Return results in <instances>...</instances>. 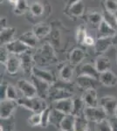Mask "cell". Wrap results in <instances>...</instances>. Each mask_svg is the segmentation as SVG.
<instances>
[{"instance_id":"obj_20","label":"cell","mask_w":117,"mask_h":131,"mask_svg":"<svg viewBox=\"0 0 117 131\" xmlns=\"http://www.w3.org/2000/svg\"><path fill=\"white\" fill-rule=\"evenodd\" d=\"M66 12L72 18H80L84 15L85 12V4L81 1H79L77 3L72 5L70 7L66 9Z\"/></svg>"},{"instance_id":"obj_2","label":"cell","mask_w":117,"mask_h":131,"mask_svg":"<svg viewBox=\"0 0 117 131\" xmlns=\"http://www.w3.org/2000/svg\"><path fill=\"white\" fill-rule=\"evenodd\" d=\"M33 58H34V61H36V62L39 63L41 66L54 64V63L57 62V60H58L54 47L48 42L45 43L37 51V52L33 56Z\"/></svg>"},{"instance_id":"obj_6","label":"cell","mask_w":117,"mask_h":131,"mask_svg":"<svg viewBox=\"0 0 117 131\" xmlns=\"http://www.w3.org/2000/svg\"><path fill=\"white\" fill-rule=\"evenodd\" d=\"M1 106H0V117L1 119H7L12 117V114L15 109L17 108L18 103L17 101L5 99L1 101Z\"/></svg>"},{"instance_id":"obj_44","label":"cell","mask_w":117,"mask_h":131,"mask_svg":"<svg viewBox=\"0 0 117 131\" xmlns=\"http://www.w3.org/2000/svg\"><path fill=\"white\" fill-rule=\"evenodd\" d=\"M95 41H96V39H93L92 36L88 35L86 37V39H85L84 42H83V45L88 46H94Z\"/></svg>"},{"instance_id":"obj_41","label":"cell","mask_w":117,"mask_h":131,"mask_svg":"<svg viewBox=\"0 0 117 131\" xmlns=\"http://www.w3.org/2000/svg\"><path fill=\"white\" fill-rule=\"evenodd\" d=\"M104 7L106 10L117 13V0H104Z\"/></svg>"},{"instance_id":"obj_24","label":"cell","mask_w":117,"mask_h":131,"mask_svg":"<svg viewBox=\"0 0 117 131\" xmlns=\"http://www.w3.org/2000/svg\"><path fill=\"white\" fill-rule=\"evenodd\" d=\"M18 39H19L21 41L24 42L26 46H28L31 49L35 48L36 46H37L38 41L39 40L33 31H25V32L23 33V34L21 35Z\"/></svg>"},{"instance_id":"obj_27","label":"cell","mask_w":117,"mask_h":131,"mask_svg":"<svg viewBox=\"0 0 117 131\" xmlns=\"http://www.w3.org/2000/svg\"><path fill=\"white\" fill-rule=\"evenodd\" d=\"M59 76H60L61 81L71 82L73 76V66L64 65L59 70Z\"/></svg>"},{"instance_id":"obj_47","label":"cell","mask_w":117,"mask_h":131,"mask_svg":"<svg viewBox=\"0 0 117 131\" xmlns=\"http://www.w3.org/2000/svg\"><path fill=\"white\" fill-rule=\"evenodd\" d=\"M112 44L115 49H117V31L115 32V34L112 37Z\"/></svg>"},{"instance_id":"obj_16","label":"cell","mask_w":117,"mask_h":131,"mask_svg":"<svg viewBox=\"0 0 117 131\" xmlns=\"http://www.w3.org/2000/svg\"><path fill=\"white\" fill-rule=\"evenodd\" d=\"M93 46H94V51L97 54H99V55L103 54L104 52H107L111 46H113L112 37L97 38Z\"/></svg>"},{"instance_id":"obj_34","label":"cell","mask_w":117,"mask_h":131,"mask_svg":"<svg viewBox=\"0 0 117 131\" xmlns=\"http://www.w3.org/2000/svg\"><path fill=\"white\" fill-rule=\"evenodd\" d=\"M29 8L28 6V2L27 0H18V5H16V7L13 8V12L16 15H22L24 14L27 9Z\"/></svg>"},{"instance_id":"obj_46","label":"cell","mask_w":117,"mask_h":131,"mask_svg":"<svg viewBox=\"0 0 117 131\" xmlns=\"http://www.w3.org/2000/svg\"><path fill=\"white\" fill-rule=\"evenodd\" d=\"M7 26V18H5V17H2L1 18H0V28L2 29H5L6 28Z\"/></svg>"},{"instance_id":"obj_12","label":"cell","mask_w":117,"mask_h":131,"mask_svg":"<svg viewBox=\"0 0 117 131\" xmlns=\"http://www.w3.org/2000/svg\"><path fill=\"white\" fill-rule=\"evenodd\" d=\"M21 60V68L24 71L25 74L31 75L33 73V69L34 67L33 63H34V58L33 55L30 52V50L28 52L19 55Z\"/></svg>"},{"instance_id":"obj_51","label":"cell","mask_w":117,"mask_h":131,"mask_svg":"<svg viewBox=\"0 0 117 131\" xmlns=\"http://www.w3.org/2000/svg\"><path fill=\"white\" fill-rule=\"evenodd\" d=\"M0 1H1V3H3V2L5 1V0H0Z\"/></svg>"},{"instance_id":"obj_38","label":"cell","mask_w":117,"mask_h":131,"mask_svg":"<svg viewBox=\"0 0 117 131\" xmlns=\"http://www.w3.org/2000/svg\"><path fill=\"white\" fill-rule=\"evenodd\" d=\"M28 123L31 127L40 126L41 125V112L33 113L28 118Z\"/></svg>"},{"instance_id":"obj_48","label":"cell","mask_w":117,"mask_h":131,"mask_svg":"<svg viewBox=\"0 0 117 131\" xmlns=\"http://www.w3.org/2000/svg\"><path fill=\"white\" fill-rule=\"evenodd\" d=\"M79 1H81V0H67V5H66V6H67V8H68L72 5H73V4H75V3H77V2H79ZM67 8H66V9H67Z\"/></svg>"},{"instance_id":"obj_23","label":"cell","mask_w":117,"mask_h":131,"mask_svg":"<svg viewBox=\"0 0 117 131\" xmlns=\"http://www.w3.org/2000/svg\"><path fill=\"white\" fill-rule=\"evenodd\" d=\"M73 111H72V115L75 117L84 115V112L86 109V104L83 100L82 97H75L73 99Z\"/></svg>"},{"instance_id":"obj_35","label":"cell","mask_w":117,"mask_h":131,"mask_svg":"<svg viewBox=\"0 0 117 131\" xmlns=\"http://www.w3.org/2000/svg\"><path fill=\"white\" fill-rule=\"evenodd\" d=\"M14 122L12 117L7 119H1L0 131H14Z\"/></svg>"},{"instance_id":"obj_10","label":"cell","mask_w":117,"mask_h":131,"mask_svg":"<svg viewBox=\"0 0 117 131\" xmlns=\"http://www.w3.org/2000/svg\"><path fill=\"white\" fill-rule=\"evenodd\" d=\"M100 106L107 112L108 115H114L117 108V99L114 96H103L100 100Z\"/></svg>"},{"instance_id":"obj_14","label":"cell","mask_w":117,"mask_h":131,"mask_svg":"<svg viewBox=\"0 0 117 131\" xmlns=\"http://www.w3.org/2000/svg\"><path fill=\"white\" fill-rule=\"evenodd\" d=\"M99 81L101 85L112 88L117 85V75L111 70H108L100 73Z\"/></svg>"},{"instance_id":"obj_26","label":"cell","mask_w":117,"mask_h":131,"mask_svg":"<svg viewBox=\"0 0 117 131\" xmlns=\"http://www.w3.org/2000/svg\"><path fill=\"white\" fill-rule=\"evenodd\" d=\"M116 30L112 28L109 25L107 24L104 20L101 23V25L97 28L98 38H106V37H113L116 32Z\"/></svg>"},{"instance_id":"obj_29","label":"cell","mask_w":117,"mask_h":131,"mask_svg":"<svg viewBox=\"0 0 117 131\" xmlns=\"http://www.w3.org/2000/svg\"><path fill=\"white\" fill-rule=\"evenodd\" d=\"M74 122H75V116L73 115H67L61 122L59 129L64 131H74Z\"/></svg>"},{"instance_id":"obj_22","label":"cell","mask_w":117,"mask_h":131,"mask_svg":"<svg viewBox=\"0 0 117 131\" xmlns=\"http://www.w3.org/2000/svg\"><path fill=\"white\" fill-rule=\"evenodd\" d=\"M15 34H16V29L14 27H6L5 29H2L0 31L1 46H5L14 40Z\"/></svg>"},{"instance_id":"obj_54","label":"cell","mask_w":117,"mask_h":131,"mask_svg":"<svg viewBox=\"0 0 117 131\" xmlns=\"http://www.w3.org/2000/svg\"><path fill=\"white\" fill-rule=\"evenodd\" d=\"M85 131H88V129H87V130H85Z\"/></svg>"},{"instance_id":"obj_55","label":"cell","mask_w":117,"mask_h":131,"mask_svg":"<svg viewBox=\"0 0 117 131\" xmlns=\"http://www.w3.org/2000/svg\"><path fill=\"white\" fill-rule=\"evenodd\" d=\"M116 16H117V13H116Z\"/></svg>"},{"instance_id":"obj_4","label":"cell","mask_w":117,"mask_h":131,"mask_svg":"<svg viewBox=\"0 0 117 131\" xmlns=\"http://www.w3.org/2000/svg\"><path fill=\"white\" fill-rule=\"evenodd\" d=\"M84 115L88 120V122H95V123L103 121V120L107 119L108 117L107 112L101 106L94 107H87L84 112Z\"/></svg>"},{"instance_id":"obj_21","label":"cell","mask_w":117,"mask_h":131,"mask_svg":"<svg viewBox=\"0 0 117 131\" xmlns=\"http://www.w3.org/2000/svg\"><path fill=\"white\" fill-rule=\"evenodd\" d=\"M33 31L35 33V35L37 36L38 39H43L44 38L47 37L52 32V26L48 24L40 23V24H37L33 26Z\"/></svg>"},{"instance_id":"obj_3","label":"cell","mask_w":117,"mask_h":131,"mask_svg":"<svg viewBox=\"0 0 117 131\" xmlns=\"http://www.w3.org/2000/svg\"><path fill=\"white\" fill-rule=\"evenodd\" d=\"M18 106L25 107V109L37 113V112H42L44 109L47 107V104L46 103L44 99L40 98L39 96L34 97H25L22 96L18 101Z\"/></svg>"},{"instance_id":"obj_36","label":"cell","mask_w":117,"mask_h":131,"mask_svg":"<svg viewBox=\"0 0 117 131\" xmlns=\"http://www.w3.org/2000/svg\"><path fill=\"white\" fill-rule=\"evenodd\" d=\"M87 36H88V33H87L86 26L83 24L80 25L77 28V31H76V39H77L78 43L83 44Z\"/></svg>"},{"instance_id":"obj_52","label":"cell","mask_w":117,"mask_h":131,"mask_svg":"<svg viewBox=\"0 0 117 131\" xmlns=\"http://www.w3.org/2000/svg\"><path fill=\"white\" fill-rule=\"evenodd\" d=\"M59 131H64V130H62V129H59Z\"/></svg>"},{"instance_id":"obj_49","label":"cell","mask_w":117,"mask_h":131,"mask_svg":"<svg viewBox=\"0 0 117 131\" xmlns=\"http://www.w3.org/2000/svg\"><path fill=\"white\" fill-rule=\"evenodd\" d=\"M8 2H9L10 5L12 6V8H14V7H16L17 5H18V0H8Z\"/></svg>"},{"instance_id":"obj_39","label":"cell","mask_w":117,"mask_h":131,"mask_svg":"<svg viewBox=\"0 0 117 131\" xmlns=\"http://www.w3.org/2000/svg\"><path fill=\"white\" fill-rule=\"evenodd\" d=\"M18 88H15L14 86L9 84L7 88V94H6V99L9 100H13V101H18L20 97H18Z\"/></svg>"},{"instance_id":"obj_37","label":"cell","mask_w":117,"mask_h":131,"mask_svg":"<svg viewBox=\"0 0 117 131\" xmlns=\"http://www.w3.org/2000/svg\"><path fill=\"white\" fill-rule=\"evenodd\" d=\"M51 110H52V107H47L46 109H44L41 112V127L43 128H46L50 124V114Z\"/></svg>"},{"instance_id":"obj_43","label":"cell","mask_w":117,"mask_h":131,"mask_svg":"<svg viewBox=\"0 0 117 131\" xmlns=\"http://www.w3.org/2000/svg\"><path fill=\"white\" fill-rule=\"evenodd\" d=\"M8 85L9 84L5 83V82H1V86H0V98H1V101H4L6 99Z\"/></svg>"},{"instance_id":"obj_32","label":"cell","mask_w":117,"mask_h":131,"mask_svg":"<svg viewBox=\"0 0 117 131\" xmlns=\"http://www.w3.org/2000/svg\"><path fill=\"white\" fill-rule=\"evenodd\" d=\"M29 10H30V12L31 13V15L34 17L42 16L45 12L44 5L39 1L33 2L29 6Z\"/></svg>"},{"instance_id":"obj_50","label":"cell","mask_w":117,"mask_h":131,"mask_svg":"<svg viewBox=\"0 0 117 131\" xmlns=\"http://www.w3.org/2000/svg\"><path fill=\"white\" fill-rule=\"evenodd\" d=\"M114 115H115L116 117H117V108H116V110H115V113H114Z\"/></svg>"},{"instance_id":"obj_25","label":"cell","mask_w":117,"mask_h":131,"mask_svg":"<svg viewBox=\"0 0 117 131\" xmlns=\"http://www.w3.org/2000/svg\"><path fill=\"white\" fill-rule=\"evenodd\" d=\"M94 66L96 67L97 71L100 73L111 69V62H110V60L108 57L103 55H99L97 57L96 60L94 61Z\"/></svg>"},{"instance_id":"obj_9","label":"cell","mask_w":117,"mask_h":131,"mask_svg":"<svg viewBox=\"0 0 117 131\" xmlns=\"http://www.w3.org/2000/svg\"><path fill=\"white\" fill-rule=\"evenodd\" d=\"M7 50L9 51L10 54L14 55H21L25 52H28L31 49L28 46H26L23 41H21L19 39H17L10 42L9 44L5 45Z\"/></svg>"},{"instance_id":"obj_17","label":"cell","mask_w":117,"mask_h":131,"mask_svg":"<svg viewBox=\"0 0 117 131\" xmlns=\"http://www.w3.org/2000/svg\"><path fill=\"white\" fill-rule=\"evenodd\" d=\"M86 58V52L80 47H74L69 54L70 65L73 67L80 66Z\"/></svg>"},{"instance_id":"obj_5","label":"cell","mask_w":117,"mask_h":131,"mask_svg":"<svg viewBox=\"0 0 117 131\" xmlns=\"http://www.w3.org/2000/svg\"><path fill=\"white\" fill-rule=\"evenodd\" d=\"M17 88L25 97H34L38 96L37 89L33 81H29L27 80H19L17 81Z\"/></svg>"},{"instance_id":"obj_11","label":"cell","mask_w":117,"mask_h":131,"mask_svg":"<svg viewBox=\"0 0 117 131\" xmlns=\"http://www.w3.org/2000/svg\"><path fill=\"white\" fill-rule=\"evenodd\" d=\"M76 73H77V76H88L96 80H99L100 77V73L97 71L95 66L90 63H85L83 65H80Z\"/></svg>"},{"instance_id":"obj_7","label":"cell","mask_w":117,"mask_h":131,"mask_svg":"<svg viewBox=\"0 0 117 131\" xmlns=\"http://www.w3.org/2000/svg\"><path fill=\"white\" fill-rule=\"evenodd\" d=\"M31 76V81L34 84L36 89H37L38 96H39L40 98L44 99V100L48 98L49 92H50L51 86L52 85L50 83H48V82L45 81L43 80H40L33 75Z\"/></svg>"},{"instance_id":"obj_40","label":"cell","mask_w":117,"mask_h":131,"mask_svg":"<svg viewBox=\"0 0 117 131\" xmlns=\"http://www.w3.org/2000/svg\"><path fill=\"white\" fill-rule=\"evenodd\" d=\"M96 130L97 131H112L111 123L108 120L105 119L103 121L96 123Z\"/></svg>"},{"instance_id":"obj_31","label":"cell","mask_w":117,"mask_h":131,"mask_svg":"<svg viewBox=\"0 0 117 131\" xmlns=\"http://www.w3.org/2000/svg\"><path fill=\"white\" fill-rule=\"evenodd\" d=\"M88 20L93 26H95L98 28L101 23L103 20L102 14L99 13L97 12H89L88 13Z\"/></svg>"},{"instance_id":"obj_1","label":"cell","mask_w":117,"mask_h":131,"mask_svg":"<svg viewBox=\"0 0 117 131\" xmlns=\"http://www.w3.org/2000/svg\"><path fill=\"white\" fill-rule=\"evenodd\" d=\"M73 86L71 84V82L56 81V82H54L51 86L48 98L50 99L52 102L66 98H72L73 97Z\"/></svg>"},{"instance_id":"obj_19","label":"cell","mask_w":117,"mask_h":131,"mask_svg":"<svg viewBox=\"0 0 117 131\" xmlns=\"http://www.w3.org/2000/svg\"><path fill=\"white\" fill-rule=\"evenodd\" d=\"M82 98L87 107H94L100 106V101L98 99L96 89H89L85 91Z\"/></svg>"},{"instance_id":"obj_33","label":"cell","mask_w":117,"mask_h":131,"mask_svg":"<svg viewBox=\"0 0 117 131\" xmlns=\"http://www.w3.org/2000/svg\"><path fill=\"white\" fill-rule=\"evenodd\" d=\"M88 128V120L85 115L75 117L74 131H85Z\"/></svg>"},{"instance_id":"obj_13","label":"cell","mask_w":117,"mask_h":131,"mask_svg":"<svg viewBox=\"0 0 117 131\" xmlns=\"http://www.w3.org/2000/svg\"><path fill=\"white\" fill-rule=\"evenodd\" d=\"M73 103V101L72 98H66V99H62V100H59V101L52 102V107L62 112L65 115H72Z\"/></svg>"},{"instance_id":"obj_28","label":"cell","mask_w":117,"mask_h":131,"mask_svg":"<svg viewBox=\"0 0 117 131\" xmlns=\"http://www.w3.org/2000/svg\"><path fill=\"white\" fill-rule=\"evenodd\" d=\"M66 115H65L62 112L52 107V110H51V114H50V124L54 127L59 128L61 122L63 121L64 117H65Z\"/></svg>"},{"instance_id":"obj_8","label":"cell","mask_w":117,"mask_h":131,"mask_svg":"<svg viewBox=\"0 0 117 131\" xmlns=\"http://www.w3.org/2000/svg\"><path fill=\"white\" fill-rule=\"evenodd\" d=\"M76 84L80 89L87 91L89 89H96L101 83L99 80L93 79L88 76H77Z\"/></svg>"},{"instance_id":"obj_30","label":"cell","mask_w":117,"mask_h":131,"mask_svg":"<svg viewBox=\"0 0 117 131\" xmlns=\"http://www.w3.org/2000/svg\"><path fill=\"white\" fill-rule=\"evenodd\" d=\"M103 20L105 21L107 24H108L112 28L117 31V16L116 13L114 12H110L108 10H104L102 12Z\"/></svg>"},{"instance_id":"obj_18","label":"cell","mask_w":117,"mask_h":131,"mask_svg":"<svg viewBox=\"0 0 117 131\" xmlns=\"http://www.w3.org/2000/svg\"><path fill=\"white\" fill-rule=\"evenodd\" d=\"M31 75L35 76V77L39 78L40 80H43V81L48 82L51 85L56 82V79H55L54 75L51 73L50 71L46 70V69H42L39 68L38 67H34L33 69V73Z\"/></svg>"},{"instance_id":"obj_42","label":"cell","mask_w":117,"mask_h":131,"mask_svg":"<svg viewBox=\"0 0 117 131\" xmlns=\"http://www.w3.org/2000/svg\"><path fill=\"white\" fill-rule=\"evenodd\" d=\"M0 61H1V65L5 66L6 62L8 61L10 58V52L9 51L7 50L5 46H1V48H0Z\"/></svg>"},{"instance_id":"obj_15","label":"cell","mask_w":117,"mask_h":131,"mask_svg":"<svg viewBox=\"0 0 117 131\" xmlns=\"http://www.w3.org/2000/svg\"><path fill=\"white\" fill-rule=\"evenodd\" d=\"M6 70L10 75H15L18 73L21 68V60L19 55H14L12 54L9 60L5 64Z\"/></svg>"},{"instance_id":"obj_53","label":"cell","mask_w":117,"mask_h":131,"mask_svg":"<svg viewBox=\"0 0 117 131\" xmlns=\"http://www.w3.org/2000/svg\"><path fill=\"white\" fill-rule=\"evenodd\" d=\"M116 65H117V57H116Z\"/></svg>"},{"instance_id":"obj_45","label":"cell","mask_w":117,"mask_h":131,"mask_svg":"<svg viewBox=\"0 0 117 131\" xmlns=\"http://www.w3.org/2000/svg\"><path fill=\"white\" fill-rule=\"evenodd\" d=\"M112 126V131H117V117L115 115H113V117L109 120Z\"/></svg>"}]
</instances>
